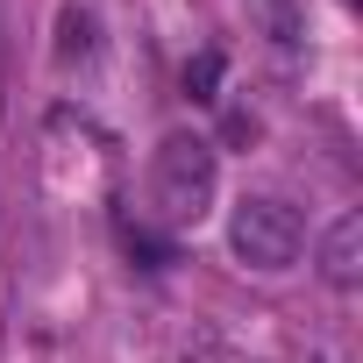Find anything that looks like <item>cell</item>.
I'll list each match as a JSON object with an SVG mask.
<instances>
[{"label": "cell", "mask_w": 363, "mask_h": 363, "mask_svg": "<svg viewBox=\"0 0 363 363\" xmlns=\"http://www.w3.org/2000/svg\"><path fill=\"white\" fill-rule=\"evenodd\" d=\"M214 193H221V157H214V143L207 135H164L157 150H150V186H143V200H150V221L164 228V235H186V228H200L207 214H214Z\"/></svg>", "instance_id": "obj_1"}, {"label": "cell", "mask_w": 363, "mask_h": 363, "mask_svg": "<svg viewBox=\"0 0 363 363\" xmlns=\"http://www.w3.org/2000/svg\"><path fill=\"white\" fill-rule=\"evenodd\" d=\"M228 250H235L250 271H292L299 250H306V221H299V207H285V200H271V193L235 200V214H228Z\"/></svg>", "instance_id": "obj_2"}, {"label": "cell", "mask_w": 363, "mask_h": 363, "mask_svg": "<svg viewBox=\"0 0 363 363\" xmlns=\"http://www.w3.org/2000/svg\"><path fill=\"white\" fill-rule=\"evenodd\" d=\"M320 278H328L335 292H349V285L363 278V214H356V207L335 214V228L320 235Z\"/></svg>", "instance_id": "obj_3"}, {"label": "cell", "mask_w": 363, "mask_h": 363, "mask_svg": "<svg viewBox=\"0 0 363 363\" xmlns=\"http://www.w3.org/2000/svg\"><path fill=\"white\" fill-rule=\"evenodd\" d=\"M257 22H264V36L292 57V50L306 43V0H257Z\"/></svg>", "instance_id": "obj_4"}, {"label": "cell", "mask_w": 363, "mask_h": 363, "mask_svg": "<svg viewBox=\"0 0 363 363\" xmlns=\"http://www.w3.org/2000/svg\"><path fill=\"white\" fill-rule=\"evenodd\" d=\"M214 86H221V50H200V57L186 65V93H193V100H221Z\"/></svg>", "instance_id": "obj_5"}]
</instances>
